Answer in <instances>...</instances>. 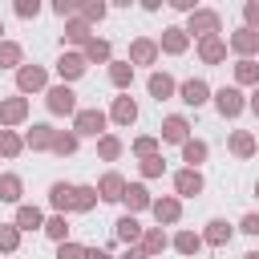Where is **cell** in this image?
Segmentation results:
<instances>
[{
	"label": "cell",
	"mask_w": 259,
	"mask_h": 259,
	"mask_svg": "<svg viewBox=\"0 0 259 259\" xmlns=\"http://www.w3.org/2000/svg\"><path fill=\"white\" fill-rule=\"evenodd\" d=\"M53 134H57L53 125L36 121V125H32V130L24 134V146H28V150H49V146H53Z\"/></svg>",
	"instance_id": "44dd1931"
},
{
	"label": "cell",
	"mask_w": 259,
	"mask_h": 259,
	"mask_svg": "<svg viewBox=\"0 0 259 259\" xmlns=\"http://www.w3.org/2000/svg\"><path fill=\"white\" fill-rule=\"evenodd\" d=\"M186 138H190L186 117H178V113H174V117H166V121H162V142H178V146H182Z\"/></svg>",
	"instance_id": "ffe728a7"
},
{
	"label": "cell",
	"mask_w": 259,
	"mask_h": 259,
	"mask_svg": "<svg viewBox=\"0 0 259 259\" xmlns=\"http://www.w3.org/2000/svg\"><path fill=\"white\" fill-rule=\"evenodd\" d=\"M20 247V231L16 223H0V251H16Z\"/></svg>",
	"instance_id": "f35d334b"
},
{
	"label": "cell",
	"mask_w": 259,
	"mask_h": 259,
	"mask_svg": "<svg viewBox=\"0 0 259 259\" xmlns=\"http://www.w3.org/2000/svg\"><path fill=\"white\" fill-rule=\"evenodd\" d=\"M20 190H24L20 174H0V202H20Z\"/></svg>",
	"instance_id": "4316f807"
},
{
	"label": "cell",
	"mask_w": 259,
	"mask_h": 259,
	"mask_svg": "<svg viewBox=\"0 0 259 259\" xmlns=\"http://www.w3.org/2000/svg\"><path fill=\"white\" fill-rule=\"evenodd\" d=\"M243 16H247V24H243V28H255V32H259V0L243 4Z\"/></svg>",
	"instance_id": "bcb514c9"
},
{
	"label": "cell",
	"mask_w": 259,
	"mask_h": 259,
	"mask_svg": "<svg viewBox=\"0 0 259 259\" xmlns=\"http://www.w3.org/2000/svg\"><path fill=\"white\" fill-rule=\"evenodd\" d=\"M49 202L65 214V210H73V186L69 182H53V190H49Z\"/></svg>",
	"instance_id": "484cf974"
},
{
	"label": "cell",
	"mask_w": 259,
	"mask_h": 259,
	"mask_svg": "<svg viewBox=\"0 0 259 259\" xmlns=\"http://www.w3.org/2000/svg\"><path fill=\"white\" fill-rule=\"evenodd\" d=\"M40 12V0H16V16H24V20H32Z\"/></svg>",
	"instance_id": "f6af8a7d"
},
{
	"label": "cell",
	"mask_w": 259,
	"mask_h": 259,
	"mask_svg": "<svg viewBox=\"0 0 259 259\" xmlns=\"http://www.w3.org/2000/svg\"><path fill=\"white\" fill-rule=\"evenodd\" d=\"M85 259H113V255L101 251V247H85Z\"/></svg>",
	"instance_id": "681fc988"
},
{
	"label": "cell",
	"mask_w": 259,
	"mask_h": 259,
	"mask_svg": "<svg viewBox=\"0 0 259 259\" xmlns=\"http://www.w3.org/2000/svg\"><path fill=\"white\" fill-rule=\"evenodd\" d=\"M182 162H190V170H198V162H206V142L186 138L182 142Z\"/></svg>",
	"instance_id": "d4e9b609"
},
{
	"label": "cell",
	"mask_w": 259,
	"mask_h": 259,
	"mask_svg": "<svg viewBox=\"0 0 259 259\" xmlns=\"http://www.w3.org/2000/svg\"><path fill=\"white\" fill-rule=\"evenodd\" d=\"M105 121H109V117H105L101 109H77V113H73V134H77V138H97V134L105 130Z\"/></svg>",
	"instance_id": "6da1fadb"
},
{
	"label": "cell",
	"mask_w": 259,
	"mask_h": 259,
	"mask_svg": "<svg viewBox=\"0 0 259 259\" xmlns=\"http://www.w3.org/2000/svg\"><path fill=\"white\" fill-rule=\"evenodd\" d=\"M121 202L130 206V214H138V210H146V206H150L154 198H150V190H146L142 182H134V186L125 182V194H121Z\"/></svg>",
	"instance_id": "ac0fdd59"
},
{
	"label": "cell",
	"mask_w": 259,
	"mask_h": 259,
	"mask_svg": "<svg viewBox=\"0 0 259 259\" xmlns=\"http://www.w3.org/2000/svg\"><path fill=\"white\" fill-rule=\"evenodd\" d=\"M150 210H154V219H158V223H178V219H182V202H178L174 194L154 198V202H150Z\"/></svg>",
	"instance_id": "8fae6325"
},
{
	"label": "cell",
	"mask_w": 259,
	"mask_h": 259,
	"mask_svg": "<svg viewBox=\"0 0 259 259\" xmlns=\"http://www.w3.org/2000/svg\"><path fill=\"white\" fill-rule=\"evenodd\" d=\"M20 150H24V138H20L16 130H0V154H4V158H16Z\"/></svg>",
	"instance_id": "d6a6232c"
},
{
	"label": "cell",
	"mask_w": 259,
	"mask_h": 259,
	"mask_svg": "<svg viewBox=\"0 0 259 259\" xmlns=\"http://www.w3.org/2000/svg\"><path fill=\"white\" fill-rule=\"evenodd\" d=\"M109 117H113L117 125H134V121H138V105H134V97H130V93H125V97H113Z\"/></svg>",
	"instance_id": "e0dca14e"
},
{
	"label": "cell",
	"mask_w": 259,
	"mask_h": 259,
	"mask_svg": "<svg viewBox=\"0 0 259 259\" xmlns=\"http://www.w3.org/2000/svg\"><path fill=\"white\" fill-rule=\"evenodd\" d=\"M190 32H194L198 40H202V36H219V12L194 8V12H190V24H186V36H190Z\"/></svg>",
	"instance_id": "7a4b0ae2"
},
{
	"label": "cell",
	"mask_w": 259,
	"mask_h": 259,
	"mask_svg": "<svg viewBox=\"0 0 259 259\" xmlns=\"http://www.w3.org/2000/svg\"><path fill=\"white\" fill-rule=\"evenodd\" d=\"M243 259H259V251H247V255H243Z\"/></svg>",
	"instance_id": "db71d44e"
},
{
	"label": "cell",
	"mask_w": 259,
	"mask_h": 259,
	"mask_svg": "<svg viewBox=\"0 0 259 259\" xmlns=\"http://www.w3.org/2000/svg\"><path fill=\"white\" fill-rule=\"evenodd\" d=\"M121 194H125V178L109 170V174L97 182V198H105V202H121Z\"/></svg>",
	"instance_id": "5bb4252c"
},
{
	"label": "cell",
	"mask_w": 259,
	"mask_h": 259,
	"mask_svg": "<svg viewBox=\"0 0 259 259\" xmlns=\"http://www.w3.org/2000/svg\"><path fill=\"white\" fill-rule=\"evenodd\" d=\"M186 45H190V36H186V28H178V24H170V28H162V40H158V49H166V53H186Z\"/></svg>",
	"instance_id": "7c38bea8"
},
{
	"label": "cell",
	"mask_w": 259,
	"mask_h": 259,
	"mask_svg": "<svg viewBox=\"0 0 259 259\" xmlns=\"http://www.w3.org/2000/svg\"><path fill=\"white\" fill-rule=\"evenodd\" d=\"M109 81H113L117 89H130V81H134V65H130V61H109Z\"/></svg>",
	"instance_id": "83f0119b"
},
{
	"label": "cell",
	"mask_w": 259,
	"mask_h": 259,
	"mask_svg": "<svg viewBox=\"0 0 259 259\" xmlns=\"http://www.w3.org/2000/svg\"><path fill=\"white\" fill-rule=\"evenodd\" d=\"M162 170H166V162H162L158 154H154V158H142V174H146V178H158Z\"/></svg>",
	"instance_id": "ee69618b"
},
{
	"label": "cell",
	"mask_w": 259,
	"mask_h": 259,
	"mask_svg": "<svg viewBox=\"0 0 259 259\" xmlns=\"http://www.w3.org/2000/svg\"><path fill=\"white\" fill-rule=\"evenodd\" d=\"M101 16H105V4H101V0L81 4V20H85V24H93V20H101Z\"/></svg>",
	"instance_id": "60d3db41"
},
{
	"label": "cell",
	"mask_w": 259,
	"mask_h": 259,
	"mask_svg": "<svg viewBox=\"0 0 259 259\" xmlns=\"http://www.w3.org/2000/svg\"><path fill=\"white\" fill-rule=\"evenodd\" d=\"M198 57H202L206 65H219V61L227 57V40H223V36H202V40H198Z\"/></svg>",
	"instance_id": "2e32d148"
},
{
	"label": "cell",
	"mask_w": 259,
	"mask_h": 259,
	"mask_svg": "<svg viewBox=\"0 0 259 259\" xmlns=\"http://www.w3.org/2000/svg\"><path fill=\"white\" fill-rule=\"evenodd\" d=\"M178 97H182L186 105H194V109H198V105L210 97V85H206L202 77H190V81H182V85H178Z\"/></svg>",
	"instance_id": "ba28073f"
},
{
	"label": "cell",
	"mask_w": 259,
	"mask_h": 259,
	"mask_svg": "<svg viewBox=\"0 0 259 259\" xmlns=\"http://www.w3.org/2000/svg\"><path fill=\"white\" fill-rule=\"evenodd\" d=\"M235 81L239 85H259V65L255 61H239L235 65Z\"/></svg>",
	"instance_id": "d590c367"
},
{
	"label": "cell",
	"mask_w": 259,
	"mask_h": 259,
	"mask_svg": "<svg viewBox=\"0 0 259 259\" xmlns=\"http://www.w3.org/2000/svg\"><path fill=\"white\" fill-rule=\"evenodd\" d=\"M28 117V97H4L0 101V125L8 130V125H20Z\"/></svg>",
	"instance_id": "5b68a950"
},
{
	"label": "cell",
	"mask_w": 259,
	"mask_h": 259,
	"mask_svg": "<svg viewBox=\"0 0 259 259\" xmlns=\"http://www.w3.org/2000/svg\"><path fill=\"white\" fill-rule=\"evenodd\" d=\"M174 190H178L182 198L202 194V174H198V170H190V166H186V170H178V174H174Z\"/></svg>",
	"instance_id": "30bf717a"
},
{
	"label": "cell",
	"mask_w": 259,
	"mask_h": 259,
	"mask_svg": "<svg viewBox=\"0 0 259 259\" xmlns=\"http://www.w3.org/2000/svg\"><path fill=\"white\" fill-rule=\"evenodd\" d=\"M65 40H69V45H81V49H85V45L93 40V28H89V24L81 20V16H73V20L65 24Z\"/></svg>",
	"instance_id": "603a6c76"
},
{
	"label": "cell",
	"mask_w": 259,
	"mask_h": 259,
	"mask_svg": "<svg viewBox=\"0 0 259 259\" xmlns=\"http://www.w3.org/2000/svg\"><path fill=\"white\" fill-rule=\"evenodd\" d=\"M134 154H138V158H154V154H158V138H138V142H134Z\"/></svg>",
	"instance_id": "b9f144b4"
},
{
	"label": "cell",
	"mask_w": 259,
	"mask_h": 259,
	"mask_svg": "<svg viewBox=\"0 0 259 259\" xmlns=\"http://www.w3.org/2000/svg\"><path fill=\"white\" fill-rule=\"evenodd\" d=\"M130 61H134V65H154V61H158V40L138 36V40L130 45Z\"/></svg>",
	"instance_id": "4fadbf2b"
},
{
	"label": "cell",
	"mask_w": 259,
	"mask_h": 259,
	"mask_svg": "<svg viewBox=\"0 0 259 259\" xmlns=\"http://www.w3.org/2000/svg\"><path fill=\"white\" fill-rule=\"evenodd\" d=\"M239 231H243V235H255V239H259V214H247V219L239 223Z\"/></svg>",
	"instance_id": "c3c4849f"
},
{
	"label": "cell",
	"mask_w": 259,
	"mask_h": 259,
	"mask_svg": "<svg viewBox=\"0 0 259 259\" xmlns=\"http://www.w3.org/2000/svg\"><path fill=\"white\" fill-rule=\"evenodd\" d=\"M227 45H231L243 61H251V57L259 53V32H255V28H239V32H231V40H227Z\"/></svg>",
	"instance_id": "52a82bcc"
},
{
	"label": "cell",
	"mask_w": 259,
	"mask_h": 259,
	"mask_svg": "<svg viewBox=\"0 0 259 259\" xmlns=\"http://www.w3.org/2000/svg\"><path fill=\"white\" fill-rule=\"evenodd\" d=\"M97 154H101L105 162H113V158L121 154V142H117L113 134H101V138H97Z\"/></svg>",
	"instance_id": "8d00e7d4"
},
{
	"label": "cell",
	"mask_w": 259,
	"mask_h": 259,
	"mask_svg": "<svg viewBox=\"0 0 259 259\" xmlns=\"http://www.w3.org/2000/svg\"><path fill=\"white\" fill-rule=\"evenodd\" d=\"M247 105H251V113H255V117H259V89H255V93H251V101H247Z\"/></svg>",
	"instance_id": "f5cc1de1"
},
{
	"label": "cell",
	"mask_w": 259,
	"mask_h": 259,
	"mask_svg": "<svg viewBox=\"0 0 259 259\" xmlns=\"http://www.w3.org/2000/svg\"><path fill=\"white\" fill-rule=\"evenodd\" d=\"M231 223H223V219H210L206 223V231H202V243H210V247H227L231 243Z\"/></svg>",
	"instance_id": "d6986e66"
},
{
	"label": "cell",
	"mask_w": 259,
	"mask_h": 259,
	"mask_svg": "<svg viewBox=\"0 0 259 259\" xmlns=\"http://www.w3.org/2000/svg\"><path fill=\"white\" fill-rule=\"evenodd\" d=\"M45 235H49V239H57V243H65V235H69V223H65V214H53V219H45Z\"/></svg>",
	"instance_id": "74e56055"
},
{
	"label": "cell",
	"mask_w": 259,
	"mask_h": 259,
	"mask_svg": "<svg viewBox=\"0 0 259 259\" xmlns=\"http://www.w3.org/2000/svg\"><path fill=\"white\" fill-rule=\"evenodd\" d=\"M166 243H170V239H166V231H162V227H150V231H142V243H138V247H142V251H146V259H150V255H162V251H166Z\"/></svg>",
	"instance_id": "7402d4cb"
},
{
	"label": "cell",
	"mask_w": 259,
	"mask_h": 259,
	"mask_svg": "<svg viewBox=\"0 0 259 259\" xmlns=\"http://www.w3.org/2000/svg\"><path fill=\"white\" fill-rule=\"evenodd\" d=\"M57 259H85V247H81V243H69V239H65V243L57 247Z\"/></svg>",
	"instance_id": "7bdbcfd3"
},
{
	"label": "cell",
	"mask_w": 259,
	"mask_h": 259,
	"mask_svg": "<svg viewBox=\"0 0 259 259\" xmlns=\"http://www.w3.org/2000/svg\"><path fill=\"white\" fill-rule=\"evenodd\" d=\"M97 186H73V210H93Z\"/></svg>",
	"instance_id": "836d02e7"
},
{
	"label": "cell",
	"mask_w": 259,
	"mask_h": 259,
	"mask_svg": "<svg viewBox=\"0 0 259 259\" xmlns=\"http://www.w3.org/2000/svg\"><path fill=\"white\" fill-rule=\"evenodd\" d=\"M214 109H219L223 117H239V113L247 109V101H243V93H239L235 85H223V89L214 93Z\"/></svg>",
	"instance_id": "3957f363"
},
{
	"label": "cell",
	"mask_w": 259,
	"mask_h": 259,
	"mask_svg": "<svg viewBox=\"0 0 259 259\" xmlns=\"http://www.w3.org/2000/svg\"><path fill=\"white\" fill-rule=\"evenodd\" d=\"M85 53H61V61H57V73H61V81H77L81 73H85Z\"/></svg>",
	"instance_id": "9c48e42d"
},
{
	"label": "cell",
	"mask_w": 259,
	"mask_h": 259,
	"mask_svg": "<svg viewBox=\"0 0 259 259\" xmlns=\"http://www.w3.org/2000/svg\"><path fill=\"white\" fill-rule=\"evenodd\" d=\"M45 97H49V109L53 113H77V93L69 85H53Z\"/></svg>",
	"instance_id": "8992f818"
},
{
	"label": "cell",
	"mask_w": 259,
	"mask_h": 259,
	"mask_svg": "<svg viewBox=\"0 0 259 259\" xmlns=\"http://www.w3.org/2000/svg\"><path fill=\"white\" fill-rule=\"evenodd\" d=\"M36 227H45V214L36 206H20L16 210V231H36Z\"/></svg>",
	"instance_id": "f546056e"
},
{
	"label": "cell",
	"mask_w": 259,
	"mask_h": 259,
	"mask_svg": "<svg viewBox=\"0 0 259 259\" xmlns=\"http://www.w3.org/2000/svg\"><path fill=\"white\" fill-rule=\"evenodd\" d=\"M121 259H146V251H142V247H125V255H121Z\"/></svg>",
	"instance_id": "816d5d0a"
},
{
	"label": "cell",
	"mask_w": 259,
	"mask_h": 259,
	"mask_svg": "<svg viewBox=\"0 0 259 259\" xmlns=\"http://www.w3.org/2000/svg\"><path fill=\"white\" fill-rule=\"evenodd\" d=\"M198 247H202V235H194V231H178L174 235V251L178 255H198Z\"/></svg>",
	"instance_id": "4dcf8cb0"
},
{
	"label": "cell",
	"mask_w": 259,
	"mask_h": 259,
	"mask_svg": "<svg viewBox=\"0 0 259 259\" xmlns=\"http://www.w3.org/2000/svg\"><path fill=\"white\" fill-rule=\"evenodd\" d=\"M0 69H20V45L16 40H0Z\"/></svg>",
	"instance_id": "e575fe53"
},
{
	"label": "cell",
	"mask_w": 259,
	"mask_h": 259,
	"mask_svg": "<svg viewBox=\"0 0 259 259\" xmlns=\"http://www.w3.org/2000/svg\"><path fill=\"white\" fill-rule=\"evenodd\" d=\"M113 235H117L125 247H138V243H142V227H138V219H134V214H121V219L113 223Z\"/></svg>",
	"instance_id": "9a60e30c"
},
{
	"label": "cell",
	"mask_w": 259,
	"mask_h": 259,
	"mask_svg": "<svg viewBox=\"0 0 259 259\" xmlns=\"http://www.w3.org/2000/svg\"><path fill=\"white\" fill-rule=\"evenodd\" d=\"M16 85H20V93H36V89L49 85V73L40 65H20L16 69Z\"/></svg>",
	"instance_id": "277c9868"
},
{
	"label": "cell",
	"mask_w": 259,
	"mask_h": 259,
	"mask_svg": "<svg viewBox=\"0 0 259 259\" xmlns=\"http://www.w3.org/2000/svg\"><path fill=\"white\" fill-rule=\"evenodd\" d=\"M227 146H231V154H235V158H251V154H255V134H247V130H235Z\"/></svg>",
	"instance_id": "cb8c5ba5"
},
{
	"label": "cell",
	"mask_w": 259,
	"mask_h": 259,
	"mask_svg": "<svg viewBox=\"0 0 259 259\" xmlns=\"http://www.w3.org/2000/svg\"><path fill=\"white\" fill-rule=\"evenodd\" d=\"M0 36H4V24H0Z\"/></svg>",
	"instance_id": "9f6ffc18"
},
{
	"label": "cell",
	"mask_w": 259,
	"mask_h": 259,
	"mask_svg": "<svg viewBox=\"0 0 259 259\" xmlns=\"http://www.w3.org/2000/svg\"><path fill=\"white\" fill-rule=\"evenodd\" d=\"M53 12H57V16H77V12H81V4H77V0H57V4H53Z\"/></svg>",
	"instance_id": "7dc6e473"
},
{
	"label": "cell",
	"mask_w": 259,
	"mask_h": 259,
	"mask_svg": "<svg viewBox=\"0 0 259 259\" xmlns=\"http://www.w3.org/2000/svg\"><path fill=\"white\" fill-rule=\"evenodd\" d=\"M49 150H53V154H61V158H69V154L77 150V134H73V130H69V134H65V130H57V134H53V146H49Z\"/></svg>",
	"instance_id": "1f68e13d"
},
{
	"label": "cell",
	"mask_w": 259,
	"mask_h": 259,
	"mask_svg": "<svg viewBox=\"0 0 259 259\" xmlns=\"http://www.w3.org/2000/svg\"><path fill=\"white\" fill-rule=\"evenodd\" d=\"M170 4H174L178 12H194V0H170Z\"/></svg>",
	"instance_id": "f907efd6"
},
{
	"label": "cell",
	"mask_w": 259,
	"mask_h": 259,
	"mask_svg": "<svg viewBox=\"0 0 259 259\" xmlns=\"http://www.w3.org/2000/svg\"><path fill=\"white\" fill-rule=\"evenodd\" d=\"M255 198H259V182H255Z\"/></svg>",
	"instance_id": "11a10c76"
},
{
	"label": "cell",
	"mask_w": 259,
	"mask_h": 259,
	"mask_svg": "<svg viewBox=\"0 0 259 259\" xmlns=\"http://www.w3.org/2000/svg\"><path fill=\"white\" fill-rule=\"evenodd\" d=\"M174 89H178V85H174V77H170V73H150V93H154L158 101H166Z\"/></svg>",
	"instance_id": "f1b7e54d"
},
{
	"label": "cell",
	"mask_w": 259,
	"mask_h": 259,
	"mask_svg": "<svg viewBox=\"0 0 259 259\" xmlns=\"http://www.w3.org/2000/svg\"><path fill=\"white\" fill-rule=\"evenodd\" d=\"M85 61H109V40H97V36H93V40L85 45Z\"/></svg>",
	"instance_id": "ab89813d"
}]
</instances>
